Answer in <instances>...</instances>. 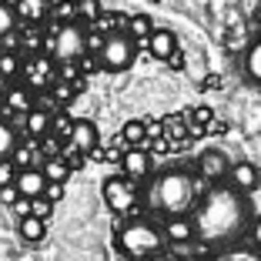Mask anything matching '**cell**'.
Listing matches in <instances>:
<instances>
[{
	"instance_id": "obj_15",
	"label": "cell",
	"mask_w": 261,
	"mask_h": 261,
	"mask_svg": "<svg viewBox=\"0 0 261 261\" xmlns=\"http://www.w3.org/2000/svg\"><path fill=\"white\" fill-rule=\"evenodd\" d=\"M10 7H14L17 20L31 23V27L44 23V17L50 14V7H47V0H10Z\"/></svg>"
},
{
	"instance_id": "obj_26",
	"label": "cell",
	"mask_w": 261,
	"mask_h": 261,
	"mask_svg": "<svg viewBox=\"0 0 261 261\" xmlns=\"http://www.w3.org/2000/svg\"><path fill=\"white\" fill-rule=\"evenodd\" d=\"M17 27V14L10 7V0H0V37H10Z\"/></svg>"
},
{
	"instance_id": "obj_27",
	"label": "cell",
	"mask_w": 261,
	"mask_h": 261,
	"mask_svg": "<svg viewBox=\"0 0 261 261\" xmlns=\"http://www.w3.org/2000/svg\"><path fill=\"white\" fill-rule=\"evenodd\" d=\"M14 147H17V130L7 121H0V158H10Z\"/></svg>"
},
{
	"instance_id": "obj_9",
	"label": "cell",
	"mask_w": 261,
	"mask_h": 261,
	"mask_svg": "<svg viewBox=\"0 0 261 261\" xmlns=\"http://www.w3.org/2000/svg\"><path fill=\"white\" fill-rule=\"evenodd\" d=\"M154 171V158L147 147H127V151L121 154V174L130 177L134 185H138L141 177H147Z\"/></svg>"
},
{
	"instance_id": "obj_11",
	"label": "cell",
	"mask_w": 261,
	"mask_h": 261,
	"mask_svg": "<svg viewBox=\"0 0 261 261\" xmlns=\"http://www.w3.org/2000/svg\"><path fill=\"white\" fill-rule=\"evenodd\" d=\"M67 144L87 158V154H91L94 147H100V130H97V124L87 121V117L74 121V127H70V134H67Z\"/></svg>"
},
{
	"instance_id": "obj_7",
	"label": "cell",
	"mask_w": 261,
	"mask_h": 261,
	"mask_svg": "<svg viewBox=\"0 0 261 261\" xmlns=\"http://www.w3.org/2000/svg\"><path fill=\"white\" fill-rule=\"evenodd\" d=\"M20 77L23 84H27V91L31 94H40V91H50V84L57 81V64L50 61V57H27V61L20 64Z\"/></svg>"
},
{
	"instance_id": "obj_14",
	"label": "cell",
	"mask_w": 261,
	"mask_h": 261,
	"mask_svg": "<svg viewBox=\"0 0 261 261\" xmlns=\"http://www.w3.org/2000/svg\"><path fill=\"white\" fill-rule=\"evenodd\" d=\"M44 174H40V168H23V171H17V177H14V188H17V194L20 198H40L44 194Z\"/></svg>"
},
{
	"instance_id": "obj_36",
	"label": "cell",
	"mask_w": 261,
	"mask_h": 261,
	"mask_svg": "<svg viewBox=\"0 0 261 261\" xmlns=\"http://www.w3.org/2000/svg\"><path fill=\"white\" fill-rule=\"evenodd\" d=\"M191 114H194V121H198V124H194V127H201V130H204V124L211 121V111H207V108H194Z\"/></svg>"
},
{
	"instance_id": "obj_35",
	"label": "cell",
	"mask_w": 261,
	"mask_h": 261,
	"mask_svg": "<svg viewBox=\"0 0 261 261\" xmlns=\"http://www.w3.org/2000/svg\"><path fill=\"white\" fill-rule=\"evenodd\" d=\"M10 207H14V215H17V218H27V215H31V198H17Z\"/></svg>"
},
{
	"instance_id": "obj_28",
	"label": "cell",
	"mask_w": 261,
	"mask_h": 261,
	"mask_svg": "<svg viewBox=\"0 0 261 261\" xmlns=\"http://www.w3.org/2000/svg\"><path fill=\"white\" fill-rule=\"evenodd\" d=\"M50 91H54V100H57V104H70V100L77 97V87L67 84V81H54V84H50Z\"/></svg>"
},
{
	"instance_id": "obj_16",
	"label": "cell",
	"mask_w": 261,
	"mask_h": 261,
	"mask_svg": "<svg viewBox=\"0 0 261 261\" xmlns=\"http://www.w3.org/2000/svg\"><path fill=\"white\" fill-rule=\"evenodd\" d=\"M50 111H44L40 104H34V111H27L23 114V130H27V138H34V141H40L44 134H50Z\"/></svg>"
},
{
	"instance_id": "obj_23",
	"label": "cell",
	"mask_w": 261,
	"mask_h": 261,
	"mask_svg": "<svg viewBox=\"0 0 261 261\" xmlns=\"http://www.w3.org/2000/svg\"><path fill=\"white\" fill-rule=\"evenodd\" d=\"M10 164H14L17 171L37 168V151H34V144H17L14 151H10Z\"/></svg>"
},
{
	"instance_id": "obj_44",
	"label": "cell",
	"mask_w": 261,
	"mask_h": 261,
	"mask_svg": "<svg viewBox=\"0 0 261 261\" xmlns=\"http://www.w3.org/2000/svg\"><path fill=\"white\" fill-rule=\"evenodd\" d=\"M0 108H4V104H0Z\"/></svg>"
},
{
	"instance_id": "obj_22",
	"label": "cell",
	"mask_w": 261,
	"mask_h": 261,
	"mask_svg": "<svg viewBox=\"0 0 261 261\" xmlns=\"http://www.w3.org/2000/svg\"><path fill=\"white\" fill-rule=\"evenodd\" d=\"M154 31V20L151 14H130L127 17V37L138 44V40H147V34Z\"/></svg>"
},
{
	"instance_id": "obj_1",
	"label": "cell",
	"mask_w": 261,
	"mask_h": 261,
	"mask_svg": "<svg viewBox=\"0 0 261 261\" xmlns=\"http://www.w3.org/2000/svg\"><path fill=\"white\" fill-rule=\"evenodd\" d=\"M191 224L194 241L201 238L207 248L234 245L251 224V201L231 185H215L191 207Z\"/></svg>"
},
{
	"instance_id": "obj_34",
	"label": "cell",
	"mask_w": 261,
	"mask_h": 261,
	"mask_svg": "<svg viewBox=\"0 0 261 261\" xmlns=\"http://www.w3.org/2000/svg\"><path fill=\"white\" fill-rule=\"evenodd\" d=\"M248 234H251V245L258 248V254H261V215L251 218V224H248Z\"/></svg>"
},
{
	"instance_id": "obj_12",
	"label": "cell",
	"mask_w": 261,
	"mask_h": 261,
	"mask_svg": "<svg viewBox=\"0 0 261 261\" xmlns=\"http://www.w3.org/2000/svg\"><path fill=\"white\" fill-rule=\"evenodd\" d=\"M147 54L154 57V61H168L171 54H177L181 50V40H177L174 31H168V27H154L151 34H147Z\"/></svg>"
},
{
	"instance_id": "obj_13",
	"label": "cell",
	"mask_w": 261,
	"mask_h": 261,
	"mask_svg": "<svg viewBox=\"0 0 261 261\" xmlns=\"http://www.w3.org/2000/svg\"><path fill=\"white\" fill-rule=\"evenodd\" d=\"M164 241L168 245H191L194 241V224L188 215H177V218H168V224L161 228Z\"/></svg>"
},
{
	"instance_id": "obj_32",
	"label": "cell",
	"mask_w": 261,
	"mask_h": 261,
	"mask_svg": "<svg viewBox=\"0 0 261 261\" xmlns=\"http://www.w3.org/2000/svg\"><path fill=\"white\" fill-rule=\"evenodd\" d=\"M14 177H17V168L10 164V158H0V188L14 185Z\"/></svg>"
},
{
	"instance_id": "obj_37",
	"label": "cell",
	"mask_w": 261,
	"mask_h": 261,
	"mask_svg": "<svg viewBox=\"0 0 261 261\" xmlns=\"http://www.w3.org/2000/svg\"><path fill=\"white\" fill-rule=\"evenodd\" d=\"M17 198H20V194H17V188H14V185H7V188H0V201H4V204H14Z\"/></svg>"
},
{
	"instance_id": "obj_29",
	"label": "cell",
	"mask_w": 261,
	"mask_h": 261,
	"mask_svg": "<svg viewBox=\"0 0 261 261\" xmlns=\"http://www.w3.org/2000/svg\"><path fill=\"white\" fill-rule=\"evenodd\" d=\"M218 261H261V254L254 248H228Z\"/></svg>"
},
{
	"instance_id": "obj_30",
	"label": "cell",
	"mask_w": 261,
	"mask_h": 261,
	"mask_svg": "<svg viewBox=\"0 0 261 261\" xmlns=\"http://www.w3.org/2000/svg\"><path fill=\"white\" fill-rule=\"evenodd\" d=\"M70 127H74V121H70L67 114H54L50 117V134L54 138H61V141H67V134H70Z\"/></svg>"
},
{
	"instance_id": "obj_20",
	"label": "cell",
	"mask_w": 261,
	"mask_h": 261,
	"mask_svg": "<svg viewBox=\"0 0 261 261\" xmlns=\"http://www.w3.org/2000/svg\"><path fill=\"white\" fill-rule=\"evenodd\" d=\"M245 74H248L251 84L261 87V37H254L245 50Z\"/></svg>"
},
{
	"instance_id": "obj_42",
	"label": "cell",
	"mask_w": 261,
	"mask_h": 261,
	"mask_svg": "<svg viewBox=\"0 0 261 261\" xmlns=\"http://www.w3.org/2000/svg\"><path fill=\"white\" fill-rule=\"evenodd\" d=\"M17 261H31V258H17Z\"/></svg>"
},
{
	"instance_id": "obj_24",
	"label": "cell",
	"mask_w": 261,
	"mask_h": 261,
	"mask_svg": "<svg viewBox=\"0 0 261 261\" xmlns=\"http://www.w3.org/2000/svg\"><path fill=\"white\" fill-rule=\"evenodd\" d=\"M74 14H77V20L94 23L104 14V4H100V0H74Z\"/></svg>"
},
{
	"instance_id": "obj_41",
	"label": "cell",
	"mask_w": 261,
	"mask_h": 261,
	"mask_svg": "<svg viewBox=\"0 0 261 261\" xmlns=\"http://www.w3.org/2000/svg\"><path fill=\"white\" fill-rule=\"evenodd\" d=\"M151 261H168V258H164V254H158V258H151Z\"/></svg>"
},
{
	"instance_id": "obj_17",
	"label": "cell",
	"mask_w": 261,
	"mask_h": 261,
	"mask_svg": "<svg viewBox=\"0 0 261 261\" xmlns=\"http://www.w3.org/2000/svg\"><path fill=\"white\" fill-rule=\"evenodd\" d=\"M4 111L7 114H14V117H23L27 111H34V94L27 91V87H10L7 94H4Z\"/></svg>"
},
{
	"instance_id": "obj_18",
	"label": "cell",
	"mask_w": 261,
	"mask_h": 261,
	"mask_svg": "<svg viewBox=\"0 0 261 261\" xmlns=\"http://www.w3.org/2000/svg\"><path fill=\"white\" fill-rule=\"evenodd\" d=\"M37 168H40V174H44V181H54V185H67V177H70V168H67V161H64L61 154H57V158H44Z\"/></svg>"
},
{
	"instance_id": "obj_8",
	"label": "cell",
	"mask_w": 261,
	"mask_h": 261,
	"mask_svg": "<svg viewBox=\"0 0 261 261\" xmlns=\"http://www.w3.org/2000/svg\"><path fill=\"white\" fill-rule=\"evenodd\" d=\"M194 164H198L201 181H207V185H221V181H228L231 158H228L224 151H218V147H207V151H201Z\"/></svg>"
},
{
	"instance_id": "obj_40",
	"label": "cell",
	"mask_w": 261,
	"mask_h": 261,
	"mask_svg": "<svg viewBox=\"0 0 261 261\" xmlns=\"http://www.w3.org/2000/svg\"><path fill=\"white\" fill-rule=\"evenodd\" d=\"M254 27H258V34H261V10H258V17H254Z\"/></svg>"
},
{
	"instance_id": "obj_10",
	"label": "cell",
	"mask_w": 261,
	"mask_h": 261,
	"mask_svg": "<svg viewBox=\"0 0 261 261\" xmlns=\"http://www.w3.org/2000/svg\"><path fill=\"white\" fill-rule=\"evenodd\" d=\"M228 181L234 191L241 194H251L261 188V168L254 161H231V171H228Z\"/></svg>"
},
{
	"instance_id": "obj_4",
	"label": "cell",
	"mask_w": 261,
	"mask_h": 261,
	"mask_svg": "<svg viewBox=\"0 0 261 261\" xmlns=\"http://www.w3.org/2000/svg\"><path fill=\"white\" fill-rule=\"evenodd\" d=\"M138 61V44L127 37V34H108L104 37V47L97 50V64L100 70H108V74H124V70L134 67Z\"/></svg>"
},
{
	"instance_id": "obj_33",
	"label": "cell",
	"mask_w": 261,
	"mask_h": 261,
	"mask_svg": "<svg viewBox=\"0 0 261 261\" xmlns=\"http://www.w3.org/2000/svg\"><path fill=\"white\" fill-rule=\"evenodd\" d=\"M44 198L50 201V204H57V201L64 198V185H54V181H47V185H44Z\"/></svg>"
},
{
	"instance_id": "obj_39",
	"label": "cell",
	"mask_w": 261,
	"mask_h": 261,
	"mask_svg": "<svg viewBox=\"0 0 261 261\" xmlns=\"http://www.w3.org/2000/svg\"><path fill=\"white\" fill-rule=\"evenodd\" d=\"M61 4H67V0H47V7L54 10V7H61Z\"/></svg>"
},
{
	"instance_id": "obj_25",
	"label": "cell",
	"mask_w": 261,
	"mask_h": 261,
	"mask_svg": "<svg viewBox=\"0 0 261 261\" xmlns=\"http://www.w3.org/2000/svg\"><path fill=\"white\" fill-rule=\"evenodd\" d=\"M20 57L14 54V50H0V77L4 81H10V77H20Z\"/></svg>"
},
{
	"instance_id": "obj_19",
	"label": "cell",
	"mask_w": 261,
	"mask_h": 261,
	"mask_svg": "<svg viewBox=\"0 0 261 261\" xmlns=\"http://www.w3.org/2000/svg\"><path fill=\"white\" fill-rule=\"evenodd\" d=\"M17 234H20L27 245H37V241L47 238V221H40V218L27 215V218H20V221H17Z\"/></svg>"
},
{
	"instance_id": "obj_43",
	"label": "cell",
	"mask_w": 261,
	"mask_h": 261,
	"mask_svg": "<svg viewBox=\"0 0 261 261\" xmlns=\"http://www.w3.org/2000/svg\"><path fill=\"white\" fill-rule=\"evenodd\" d=\"M191 261H201V258H191Z\"/></svg>"
},
{
	"instance_id": "obj_38",
	"label": "cell",
	"mask_w": 261,
	"mask_h": 261,
	"mask_svg": "<svg viewBox=\"0 0 261 261\" xmlns=\"http://www.w3.org/2000/svg\"><path fill=\"white\" fill-rule=\"evenodd\" d=\"M168 67H174V70H185V54L177 50V54H171L168 57Z\"/></svg>"
},
{
	"instance_id": "obj_5",
	"label": "cell",
	"mask_w": 261,
	"mask_h": 261,
	"mask_svg": "<svg viewBox=\"0 0 261 261\" xmlns=\"http://www.w3.org/2000/svg\"><path fill=\"white\" fill-rule=\"evenodd\" d=\"M84 23L81 20H70V23H57V31L47 37V50L57 64L64 61H81L87 54L84 50Z\"/></svg>"
},
{
	"instance_id": "obj_31",
	"label": "cell",
	"mask_w": 261,
	"mask_h": 261,
	"mask_svg": "<svg viewBox=\"0 0 261 261\" xmlns=\"http://www.w3.org/2000/svg\"><path fill=\"white\" fill-rule=\"evenodd\" d=\"M31 215H34V218H40V221H47V218L54 215V204H50L44 194H40V198H31Z\"/></svg>"
},
{
	"instance_id": "obj_6",
	"label": "cell",
	"mask_w": 261,
	"mask_h": 261,
	"mask_svg": "<svg viewBox=\"0 0 261 261\" xmlns=\"http://www.w3.org/2000/svg\"><path fill=\"white\" fill-rule=\"evenodd\" d=\"M100 194H104V204H108L114 215H130V211L138 207V185L124 174H111L108 181H104V188H100Z\"/></svg>"
},
{
	"instance_id": "obj_21",
	"label": "cell",
	"mask_w": 261,
	"mask_h": 261,
	"mask_svg": "<svg viewBox=\"0 0 261 261\" xmlns=\"http://www.w3.org/2000/svg\"><path fill=\"white\" fill-rule=\"evenodd\" d=\"M117 138H121L127 147H141L147 141V124L141 121V117H130V121L121 127V134H117Z\"/></svg>"
},
{
	"instance_id": "obj_2",
	"label": "cell",
	"mask_w": 261,
	"mask_h": 261,
	"mask_svg": "<svg viewBox=\"0 0 261 261\" xmlns=\"http://www.w3.org/2000/svg\"><path fill=\"white\" fill-rule=\"evenodd\" d=\"M198 191H201V181L185 168H168L154 177V188H151V204L168 218L177 215H191V207L198 204Z\"/></svg>"
},
{
	"instance_id": "obj_3",
	"label": "cell",
	"mask_w": 261,
	"mask_h": 261,
	"mask_svg": "<svg viewBox=\"0 0 261 261\" xmlns=\"http://www.w3.org/2000/svg\"><path fill=\"white\" fill-rule=\"evenodd\" d=\"M114 241H117V251H121L127 261H151V258H158V254H164V248H168L161 228L151 224V221H144V218L121 224L117 234H114Z\"/></svg>"
}]
</instances>
